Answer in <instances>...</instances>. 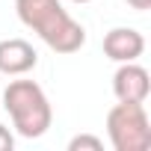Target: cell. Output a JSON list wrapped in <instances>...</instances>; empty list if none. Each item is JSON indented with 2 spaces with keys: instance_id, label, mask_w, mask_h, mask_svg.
Wrapping results in <instances>:
<instances>
[{
  "instance_id": "cell-8",
  "label": "cell",
  "mask_w": 151,
  "mask_h": 151,
  "mask_svg": "<svg viewBox=\"0 0 151 151\" xmlns=\"http://www.w3.org/2000/svg\"><path fill=\"white\" fill-rule=\"evenodd\" d=\"M15 148V136L9 133L6 124H0V151H12Z\"/></svg>"
},
{
  "instance_id": "cell-6",
  "label": "cell",
  "mask_w": 151,
  "mask_h": 151,
  "mask_svg": "<svg viewBox=\"0 0 151 151\" xmlns=\"http://www.w3.org/2000/svg\"><path fill=\"white\" fill-rule=\"evenodd\" d=\"M36 62H39V53L27 39H3L0 42V74L21 77V74L36 68Z\"/></svg>"
},
{
  "instance_id": "cell-4",
  "label": "cell",
  "mask_w": 151,
  "mask_h": 151,
  "mask_svg": "<svg viewBox=\"0 0 151 151\" xmlns=\"http://www.w3.org/2000/svg\"><path fill=\"white\" fill-rule=\"evenodd\" d=\"M151 92V80H148V71L136 62H119L116 74H113V95L119 101H136L145 104Z\"/></svg>"
},
{
  "instance_id": "cell-10",
  "label": "cell",
  "mask_w": 151,
  "mask_h": 151,
  "mask_svg": "<svg viewBox=\"0 0 151 151\" xmlns=\"http://www.w3.org/2000/svg\"><path fill=\"white\" fill-rule=\"evenodd\" d=\"M71 3H92V0H71Z\"/></svg>"
},
{
  "instance_id": "cell-5",
  "label": "cell",
  "mask_w": 151,
  "mask_h": 151,
  "mask_svg": "<svg viewBox=\"0 0 151 151\" xmlns=\"http://www.w3.org/2000/svg\"><path fill=\"white\" fill-rule=\"evenodd\" d=\"M145 50V39L133 27H113L104 36V53L113 62H136Z\"/></svg>"
},
{
  "instance_id": "cell-1",
  "label": "cell",
  "mask_w": 151,
  "mask_h": 151,
  "mask_svg": "<svg viewBox=\"0 0 151 151\" xmlns=\"http://www.w3.org/2000/svg\"><path fill=\"white\" fill-rule=\"evenodd\" d=\"M15 12L21 24L56 53H77L86 45L83 24L74 21L59 0H15Z\"/></svg>"
},
{
  "instance_id": "cell-2",
  "label": "cell",
  "mask_w": 151,
  "mask_h": 151,
  "mask_svg": "<svg viewBox=\"0 0 151 151\" xmlns=\"http://www.w3.org/2000/svg\"><path fill=\"white\" fill-rule=\"evenodd\" d=\"M3 107L24 139H39L53 122L50 101L36 80H12L3 92Z\"/></svg>"
},
{
  "instance_id": "cell-9",
  "label": "cell",
  "mask_w": 151,
  "mask_h": 151,
  "mask_svg": "<svg viewBox=\"0 0 151 151\" xmlns=\"http://www.w3.org/2000/svg\"><path fill=\"white\" fill-rule=\"evenodd\" d=\"M127 6L136 12H145V9H151V0H127Z\"/></svg>"
},
{
  "instance_id": "cell-7",
  "label": "cell",
  "mask_w": 151,
  "mask_h": 151,
  "mask_svg": "<svg viewBox=\"0 0 151 151\" xmlns=\"http://www.w3.org/2000/svg\"><path fill=\"white\" fill-rule=\"evenodd\" d=\"M68 151H104V139H98L92 133H80L68 142Z\"/></svg>"
},
{
  "instance_id": "cell-3",
  "label": "cell",
  "mask_w": 151,
  "mask_h": 151,
  "mask_svg": "<svg viewBox=\"0 0 151 151\" xmlns=\"http://www.w3.org/2000/svg\"><path fill=\"white\" fill-rule=\"evenodd\" d=\"M107 136L116 151H148L151 148V122L142 104L119 101L107 113Z\"/></svg>"
}]
</instances>
